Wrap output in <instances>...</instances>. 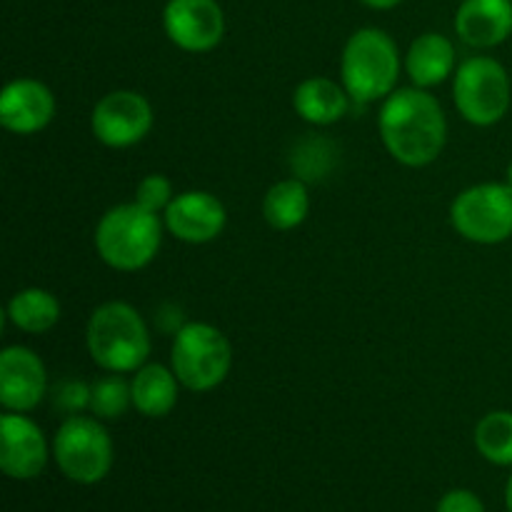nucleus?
<instances>
[{
  "mask_svg": "<svg viewBox=\"0 0 512 512\" xmlns=\"http://www.w3.org/2000/svg\"><path fill=\"white\" fill-rule=\"evenodd\" d=\"M55 118V95L35 78H18L0 95V125L15 135H33Z\"/></svg>",
  "mask_w": 512,
  "mask_h": 512,
  "instance_id": "nucleus-14",
  "label": "nucleus"
},
{
  "mask_svg": "<svg viewBox=\"0 0 512 512\" xmlns=\"http://www.w3.org/2000/svg\"><path fill=\"white\" fill-rule=\"evenodd\" d=\"M310 193L305 180L288 178L278 180L263 198V218L273 230H293L308 218Z\"/></svg>",
  "mask_w": 512,
  "mask_h": 512,
  "instance_id": "nucleus-19",
  "label": "nucleus"
},
{
  "mask_svg": "<svg viewBox=\"0 0 512 512\" xmlns=\"http://www.w3.org/2000/svg\"><path fill=\"white\" fill-rule=\"evenodd\" d=\"M88 353L105 373H135L150 358V333L138 310L123 300H110L93 310L85 330Z\"/></svg>",
  "mask_w": 512,
  "mask_h": 512,
  "instance_id": "nucleus-2",
  "label": "nucleus"
},
{
  "mask_svg": "<svg viewBox=\"0 0 512 512\" xmlns=\"http://www.w3.org/2000/svg\"><path fill=\"white\" fill-rule=\"evenodd\" d=\"M350 95L343 83L315 75L305 78L293 93V108L305 123L310 125H333L345 118L350 108Z\"/></svg>",
  "mask_w": 512,
  "mask_h": 512,
  "instance_id": "nucleus-17",
  "label": "nucleus"
},
{
  "mask_svg": "<svg viewBox=\"0 0 512 512\" xmlns=\"http://www.w3.org/2000/svg\"><path fill=\"white\" fill-rule=\"evenodd\" d=\"M5 318L28 335H43L53 330L60 320V303L53 293L43 288H25L10 298Z\"/></svg>",
  "mask_w": 512,
  "mask_h": 512,
  "instance_id": "nucleus-20",
  "label": "nucleus"
},
{
  "mask_svg": "<svg viewBox=\"0 0 512 512\" xmlns=\"http://www.w3.org/2000/svg\"><path fill=\"white\" fill-rule=\"evenodd\" d=\"M505 505H508V512H512V475H510L508 485H505Z\"/></svg>",
  "mask_w": 512,
  "mask_h": 512,
  "instance_id": "nucleus-27",
  "label": "nucleus"
},
{
  "mask_svg": "<svg viewBox=\"0 0 512 512\" xmlns=\"http://www.w3.org/2000/svg\"><path fill=\"white\" fill-rule=\"evenodd\" d=\"M173 198H175L173 183L160 173H153L148 175V178L140 180L138 190H135V203L143 205L145 210L158 215L168 210V205L173 203Z\"/></svg>",
  "mask_w": 512,
  "mask_h": 512,
  "instance_id": "nucleus-23",
  "label": "nucleus"
},
{
  "mask_svg": "<svg viewBox=\"0 0 512 512\" xmlns=\"http://www.w3.org/2000/svg\"><path fill=\"white\" fill-rule=\"evenodd\" d=\"M455 33L470 48H498L512 35V0H463Z\"/></svg>",
  "mask_w": 512,
  "mask_h": 512,
  "instance_id": "nucleus-15",
  "label": "nucleus"
},
{
  "mask_svg": "<svg viewBox=\"0 0 512 512\" xmlns=\"http://www.w3.org/2000/svg\"><path fill=\"white\" fill-rule=\"evenodd\" d=\"M385 150L405 168L435 163L448 143L443 105L423 88H398L383 100L378 115Z\"/></svg>",
  "mask_w": 512,
  "mask_h": 512,
  "instance_id": "nucleus-1",
  "label": "nucleus"
},
{
  "mask_svg": "<svg viewBox=\"0 0 512 512\" xmlns=\"http://www.w3.org/2000/svg\"><path fill=\"white\" fill-rule=\"evenodd\" d=\"M163 28L185 53H208L225 38V13L218 0H168Z\"/></svg>",
  "mask_w": 512,
  "mask_h": 512,
  "instance_id": "nucleus-10",
  "label": "nucleus"
},
{
  "mask_svg": "<svg viewBox=\"0 0 512 512\" xmlns=\"http://www.w3.org/2000/svg\"><path fill=\"white\" fill-rule=\"evenodd\" d=\"M510 75L503 65L488 55L463 60L453 75V100L470 125L490 128L500 123L510 110Z\"/></svg>",
  "mask_w": 512,
  "mask_h": 512,
  "instance_id": "nucleus-7",
  "label": "nucleus"
},
{
  "mask_svg": "<svg viewBox=\"0 0 512 512\" xmlns=\"http://www.w3.org/2000/svg\"><path fill=\"white\" fill-rule=\"evenodd\" d=\"M400 50L380 28H360L348 38L340 58V80L355 103L385 100L398 90Z\"/></svg>",
  "mask_w": 512,
  "mask_h": 512,
  "instance_id": "nucleus-4",
  "label": "nucleus"
},
{
  "mask_svg": "<svg viewBox=\"0 0 512 512\" xmlns=\"http://www.w3.org/2000/svg\"><path fill=\"white\" fill-rule=\"evenodd\" d=\"M48 465V443L38 423L25 413L0 418V468L13 480H33Z\"/></svg>",
  "mask_w": 512,
  "mask_h": 512,
  "instance_id": "nucleus-12",
  "label": "nucleus"
},
{
  "mask_svg": "<svg viewBox=\"0 0 512 512\" xmlns=\"http://www.w3.org/2000/svg\"><path fill=\"white\" fill-rule=\"evenodd\" d=\"M163 243V225L158 213L143 205L123 203L110 208L95 228V250L108 268L120 273H138L148 268Z\"/></svg>",
  "mask_w": 512,
  "mask_h": 512,
  "instance_id": "nucleus-3",
  "label": "nucleus"
},
{
  "mask_svg": "<svg viewBox=\"0 0 512 512\" xmlns=\"http://www.w3.org/2000/svg\"><path fill=\"white\" fill-rule=\"evenodd\" d=\"M53 405L68 415H78L80 410L90 408V385L78 383V380H65L55 388Z\"/></svg>",
  "mask_w": 512,
  "mask_h": 512,
  "instance_id": "nucleus-24",
  "label": "nucleus"
},
{
  "mask_svg": "<svg viewBox=\"0 0 512 512\" xmlns=\"http://www.w3.org/2000/svg\"><path fill=\"white\" fill-rule=\"evenodd\" d=\"M90 128L105 148H130L153 128V105L138 90H113L95 103Z\"/></svg>",
  "mask_w": 512,
  "mask_h": 512,
  "instance_id": "nucleus-9",
  "label": "nucleus"
},
{
  "mask_svg": "<svg viewBox=\"0 0 512 512\" xmlns=\"http://www.w3.org/2000/svg\"><path fill=\"white\" fill-rule=\"evenodd\" d=\"M163 223L173 238L190 245H205L223 233L228 213L220 198L208 190H185L168 205Z\"/></svg>",
  "mask_w": 512,
  "mask_h": 512,
  "instance_id": "nucleus-13",
  "label": "nucleus"
},
{
  "mask_svg": "<svg viewBox=\"0 0 512 512\" xmlns=\"http://www.w3.org/2000/svg\"><path fill=\"white\" fill-rule=\"evenodd\" d=\"M475 448L488 463L512 465V410H493L475 425Z\"/></svg>",
  "mask_w": 512,
  "mask_h": 512,
  "instance_id": "nucleus-21",
  "label": "nucleus"
},
{
  "mask_svg": "<svg viewBox=\"0 0 512 512\" xmlns=\"http://www.w3.org/2000/svg\"><path fill=\"white\" fill-rule=\"evenodd\" d=\"M435 512H485V505L473 490H450L448 495H443Z\"/></svg>",
  "mask_w": 512,
  "mask_h": 512,
  "instance_id": "nucleus-25",
  "label": "nucleus"
},
{
  "mask_svg": "<svg viewBox=\"0 0 512 512\" xmlns=\"http://www.w3.org/2000/svg\"><path fill=\"white\" fill-rule=\"evenodd\" d=\"M48 393V373L35 350L10 345L0 353V403L8 413H30Z\"/></svg>",
  "mask_w": 512,
  "mask_h": 512,
  "instance_id": "nucleus-11",
  "label": "nucleus"
},
{
  "mask_svg": "<svg viewBox=\"0 0 512 512\" xmlns=\"http://www.w3.org/2000/svg\"><path fill=\"white\" fill-rule=\"evenodd\" d=\"M505 183H508L510 188H512V160H510V165H508V173H505Z\"/></svg>",
  "mask_w": 512,
  "mask_h": 512,
  "instance_id": "nucleus-28",
  "label": "nucleus"
},
{
  "mask_svg": "<svg viewBox=\"0 0 512 512\" xmlns=\"http://www.w3.org/2000/svg\"><path fill=\"white\" fill-rule=\"evenodd\" d=\"M360 3H365L368 8H373V10H393V8H398L403 0H360Z\"/></svg>",
  "mask_w": 512,
  "mask_h": 512,
  "instance_id": "nucleus-26",
  "label": "nucleus"
},
{
  "mask_svg": "<svg viewBox=\"0 0 512 512\" xmlns=\"http://www.w3.org/2000/svg\"><path fill=\"white\" fill-rule=\"evenodd\" d=\"M133 405L130 383L118 373L98 378L90 385V413L100 420H115Z\"/></svg>",
  "mask_w": 512,
  "mask_h": 512,
  "instance_id": "nucleus-22",
  "label": "nucleus"
},
{
  "mask_svg": "<svg viewBox=\"0 0 512 512\" xmlns=\"http://www.w3.org/2000/svg\"><path fill=\"white\" fill-rule=\"evenodd\" d=\"M458 70V53L453 40L443 33H423L410 43L405 55V73L415 88H435Z\"/></svg>",
  "mask_w": 512,
  "mask_h": 512,
  "instance_id": "nucleus-16",
  "label": "nucleus"
},
{
  "mask_svg": "<svg viewBox=\"0 0 512 512\" xmlns=\"http://www.w3.org/2000/svg\"><path fill=\"white\" fill-rule=\"evenodd\" d=\"M133 408L145 418H165L175 410L180 395V380L173 368L160 363H145L130 380Z\"/></svg>",
  "mask_w": 512,
  "mask_h": 512,
  "instance_id": "nucleus-18",
  "label": "nucleus"
},
{
  "mask_svg": "<svg viewBox=\"0 0 512 512\" xmlns=\"http://www.w3.org/2000/svg\"><path fill=\"white\" fill-rule=\"evenodd\" d=\"M450 223L470 243H505L512 238V188L508 183L465 188L450 205Z\"/></svg>",
  "mask_w": 512,
  "mask_h": 512,
  "instance_id": "nucleus-8",
  "label": "nucleus"
},
{
  "mask_svg": "<svg viewBox=\"0 0 512 512\" xmlns=\"http://www.w3.org/2000/svg\"><path fill=\"white\" fill-rule=\"evenodd\" d=\"M113 440L95 415H68L53 438L60 473L80 485H95L113 468Z\"/></svg>",
  "mask_w": 512,
  "mask_h": 512,
  "instance_id": "nucleus-6",
  "label": "nucleus"
},
{
  "mask_svg": "<svg viewBox=\"0 0 512 512\" xmlns=\"http://www.w3.org/2000/svg\"><path fill=\"white\" fill-rule=\"evenodd\" d=\"M170 368L190 393L215 390L233 368V345L210 323H185L170 348Z\"/></svg>",
  "mask_w": 512,
  "mask_h": 512,
  "instance_id": "nucleus-5",
  "label": "nucleus"
}]
</instances>
